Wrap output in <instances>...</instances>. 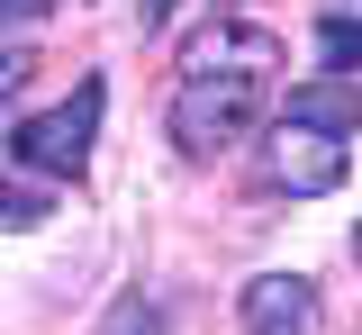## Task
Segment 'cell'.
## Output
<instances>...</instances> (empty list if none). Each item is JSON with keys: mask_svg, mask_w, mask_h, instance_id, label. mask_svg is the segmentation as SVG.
<instances>
[{"mask_svg": "<svg viewBox=\"0 0 362 335\" xmlns=\"http://www.w3.org/2000/svg\"><path fill=\"white\" fill-rule=\"evenodd\" d=\"M272 73H281V37L272 28H209V37H190L181 91H173V145L181 154L245 145L272 109Z\"/></svg>", "mask_w": 362, "mask_h": 335, "instance_id": "6da1fadb", "label": "cell"}, {"mask_svg": "<svg viewBox=\"0 0 362 335\" xmlns=\"http://www.w3.org/2000/svg\"><path fill=\"white\" fill-rule=\"evenodd\" d=\"M100 82H82V91L64 100V109H37L18 136H9V154L28 163V172H45V182H82L90 172V136H100Z\"/></svg>", "mask_w": 362, "mask_h": 335, "instance_id": "7a4b0ae2", "label": "cell"}, {"mask_svg": "<svg viewBox=\"0 0 362 335\" xmlns=\"http://www.w3.org/2000/svg\"><path fill=\"white\" fill-rule=\"evenodd\" d=\"M263 182L290 191V199L335 191V182H344V136H317V127H299V118H281L272 145H263Z\"/></svg>", "mask_w": 362, "mask_h": 335, "instance_id": "3957f363", "label": "cell"}, {"mask_svg": "<svg viewBox=\"0 0 362 335\" xmlns=\"http://www.w3.org/2000/svg\"><path fill=\"white\" fill-rule=\"evenodd\" d=\"M235 317L254 335H308L317 327V290L299 281V272H254L245 299H235Z\"/></svg>", "mask_w": 362, "mask_h": 335, "instance_id": "277c9868", "label": "cell"}, {"mask_svg": "<svg viewBox=\"0 0 362 335\" xmlns=\"http://www.w3.org/2000/svg\"><path fill=\"white\" fill-rule=\"evenodd\" d=\"M290 118L317 127V136H362V82L354 73H317V82L290 91Z\"/></svg>", "mask_w": 362, "mask_h": 335, "instance_id": "5b68a950", "label": "cell"}, {"mask_svg": "<svg viewBox=\"0 0 362 335\" xmlns=\"http://www.w3.org/2000/svg\"><path fill=\"white\" fill-rule=\"evenodd\" d=\"M317 54H326V73H354L362 82V18H326L317 28Z\"/></svg>", "mask_w": 362, "mask_h": 335, "instance_id": "8992f818", "label": "cell"}, {"mask_svg": "<svg viewBox=\"0 0 362 335\" xmlns=\"http://www.w3.org/2000/svg\"><path fill=\"white\" fill-rule=\"evenodd\" d=\"M100 335H163V308L136 290V299H118V308H109V327H100Z\"/></svg>", "mask_w": 362, "mask_h": 335, "instance_id": "52a82bcc", "label": "cell"}, {"mask_svg": "<svg viewBox=\"0 0 362 335\" xmlns=\"http://www.w3.org/2000/svg\"><path fill=\"white\" fill-rule=\"evenodd\" d=\"M0 227H18V236H28V227H45V191L9 182V191H0Z\"/></svg>", "mask_w": 362, "mask_h": 335, "instance_id": "ba28073f", "label": "cell"}, {"mask_svg": "<svg viewBox=\"0 0 362 335\" xmlns=\"http://www.w3.org/2000/svg\"><path fill=\"white\" fill-rule=\"evenodd\" d=\"M28 73H37V54L18 46V37H0V100H9V91H28Z\"/></svg>", "mask_w": 362, "mask_h": 335, "instance_id": "9c48e42d", "label": "cell"}, {"mask_svg": "<svg viewBox=\"0 0 362 335\" xmlns=\"http://www.w3.org/2000/svg\"><path fill=\"white\" fill-rule=\"evenodd\" d=\"M54 0H0V28H28V18H45Z\"/></svg>", "mask_w": 362, "mask_h": 335, "instance_id": "30bf717a", "label": "cell"}, {"mask_svg": "<svg viewBox=\"0 0 362 335\" xmlns=\"http://www.w3.org/2000/svg\"><path fill=\"white\" fill-rule=\"evenodd\" d=\"M354 254H362V227H354Z\"/></svg>", "mask_w": 362, "mask_h": 335, "instance_id": "8fae6325", "label": "cell"}]
</instances>
